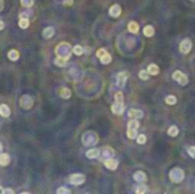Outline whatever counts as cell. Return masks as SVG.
<instances>
[{
    "label": "cell",
    "mask_w": 195,
    "mask_h": 194,
    "mask_svg": "<svg viewBox=\"0 0 195 194\" xmlns=\"http://www.w3.org/2000/svg\"><path fill=\"white\" fill-rule=\"evenodd\" d=\"M2 191H4V189H2V187L0 186V193H2Z\"/></svg>",
    "instance_id": "43"
},
{
    "label": "cell",
    "mask_w": 195,
    "mask_h": 194,
    "mask_svg": "<svg viewBox=\"0 0 195 194\" xmlns=\"http://www.w3.org/2000/svg\"><path fill=\"white\" fill-rule=\"evenodd\" d=\"M72 47L70 45L69 42H61L59 45H57L56 49H55V53L58 57H64V58H68L69 59L71 54H72Z\"/></svg>",
    "instance_id": "1"
},
{
    "label": "cell",
    "mask_w": 195,
    "mask_h": 194,
    "mask_svg": "<svg viewBox=\"0 0 195 194\" xmlns=\"http://www.w3.org/2000/svg\"><path fill=\"white\" fill-rule=\"evenodd\" d=\"M2 152V145H1V143H0V153Z\"/></svg>",
    "instance_id": "42"
},
{
    "label": "cell",
    "mask_w": 195,
    "mask_h": 194,
    "mask_svg": "<svg viewBox=\"0 0 195 194\" xmlns=\"http://www.w3.org/2000/svg\"><path fill=\"white\" fill-rule=\"evenodd\" d=\"M0 115L4 118H8L10 115V108H8V105H6V104L0 105Z\"/></svg>",
    "instance_id": "15"
},
{
    "label": "cell",
    "mask_w": 195,
    "mask_h": 194,
    "mask_svg": "<svg viewBox=\"0 0 195 194\" xmlns=\"http://www.w3.org/2000/svg\"><path fill=\"white\" fill-rule=\"evenodd\" d=\"M178 132H179V130H178V128L176 127V126H171V127L168 129V135H170L171 137L177 136Z\"/></svg>",
    "instance_id": "27"
},
{
    "label": "cell",
    "mask_w": 195,
    "mask_h": 194,
    "mask_svg": "<svg viewBox=\"0 0 195 194\" xmlns=\"http://www.w3.org/2000/svg\"><path fill=\"white\" fill-rule=\"evenodd\" d=\"M33 98L30 96V95H23V96L20 98V106L24 110H30V108L33 106Z\"/></svg>",
    "instance_id": "4"
},
{
    "label": "cell",
    "mask_w": 195,
    "mask_h": 194,
    "mask_svg": "<svg viewBox=\"0 0 195 194\" xmlns=\"http://www.w3.org/2000/svg\"><path fill=\"white\" fill-rule=\"evenodd\" d=\"M73 4V0H65L64 1V6H71Z\"/></svg>",
    "instance_id": "39"
},
{
    "label": "cell",
    "mask_w": 195,
    "mask_h": 194,
    "mask_svg": "<svg viewBox=\"0 0 195 194\" xmlns=\"http://www.w3.org/2000/svg\"><path fill=\"white\" fill-rule=\"evenodd\" d=\"M104 165H105V167H106L107 169H110V170H115V169L118 168V165H119V162H118V160L109 158V159H105Z\"/></svg>",
    "instance_id": "8"
},
{
    "label": "cell",
    "mask_w": 195,
    "mask_h": 194,
    "mask_svg": "<svg viewBox=\"0 0 195 194\" xmlns=\"http://www.w3.org/2000/svg\"><path fill=\"white\" fill-rule=\"evenodd\" d=\"M34 4V0H21V5L25 8H31Z\"/></svg>",
    "instance_id": "29"
},
{
    "label": "cell",
    "mask_w": 195,
    "mask_h": 194,
    "mask_svg": "<svg viewBox=\"0 0 195 194\" xmlns=\"http://www.w3.org/2000/svg\"><path fill=\"white\" fill-rule=\"evenodd\" d=\"M99 154H100V151L98 148H90L89 151L86 152V156L88 159H96L99 156Z\"/></svg>",
    "instance_id": "14"
},
{
    "label": "cell",
    "mask_w": 195,
    "mask_h": 194,
    "mask_svg": "<svg viewBox=\"0 0 195 194\" xmlns=\"http://www.w3.org/2000/svg\"><path fill=\"white\" fill-rule=\"evenodd\" d=\"M147 192V186L145 184H140L139 186H137V189H136V193L138 194H143Z\"/></svg>",
    "instance_id": "31"
},
{
    "label": "cell",
    "mask_w": 195,
    "mask_h": 194,
    "mask_svg": "<svg viewBox=\"0 0 195 194\" xmlns=\"http://www.w3.org/2000/svg\"><path fill=\"white\" fill-rule=\"evenodd\" d=\"M111 110L114 114H122L124 111V104H123V102H115L112 105Z\"/></svg>",
    "instance_id": "10"
},
{
    "label": "cell",
    "mask_w": 195,
    "mask_h": 194,
    "mask_svg": "<svg viewBox=\"0 0 195 194\" xmlns=\"http://www.w3.org/2000/svg\"><path fill=\"white\" fill-rule=\"evenodd\" d=\"M172 79L176 80L178 83L182 86H186L188 83V78L186 77V74H184L183 72H180V71H178V70L172 73Z\"/></svg>",
    "instance_id": "5"
},
{
    "label": "cell",
    "mask_w": 195,
    "mask_h": 194,
    "mask_svg": "<svg viewBox=\"0 0 195 194\" xmlns=\"http://www.w3.org/2000/svg\"><path fill=\"white\" fill-rule=\"evenodd\" d=\"M69 179H70V183L72 185H81V184L85 183L86 177H85V175H82V174H73V175L70 176Z\"/></svg>",
    "instance_id": "6"
},
{
    "label": "cell",
    "mask_w": 195,
    "mask_h": 194,
    "mask_svg": "<svg viewBox=\"0 0 195 194\" xmlns=\"http://www.w3.org/2000/svg\"><path fill=\"white\" fill-rule=\"evenodd\" d=\"M110 15L112 17H119L121 14V7L120 5H118V4H115V5L111 6V8H110Z\"/></svg>",
    "instance_id": "12"
},
{
    "label": "cell",
    "mask_w": 195,
    "mask_h": 194,
    "mask_svg": "<svg viewBox=\"0 0 195 194\" xmlns=\"http://www.w3.org/2000/svg\"><path fill=\"white\" fill-rule=\"evenodd\" d=\"M127 136H128V138H130V139H135L137 137V130H135V129H128L127 130Z\"/></svg>",
    "instance_id": "30"
},
{
    "label": "cell",
    "mask_w": 195,
    "mask_h": 194,
    "mask_svg": "<svg viewBox=\"0 0 195 194\" xmlns=\"http://www.w3.org/2000/svg\"><path fill=\"white\" fill-rule=\"evenodd\" d=\"M143 33L145 37H153L154 35V28L152 25H146L143 30Z\"/></svg>",
    "instance_id": "22"
},
{
    "label": "cell",
    "mask_w": 195,
    "mask_h": 194,
    "mask_svg": "<svg viewBox=\"0 0 195 194\" xmlns=\"http://www.w3.org/2000/svg\"><path fill=\"white\" fill-rule=\"evenodd\" d=\"M166 104H169V105H175L176 103H177V98L176 96H173V95H169V96L166 97Z\"/></svg>",
    "instance_id": "26"
},
{
    "label": "cell",
    "mask_w": 195,
    "mask_h": 194,
    "mask_svg": "<svg viewBox=\"0 0 195 194\" xmlns=\"http://www.w3.org/2000/svg\"><path fill=\"white\" fill-rule=\"evenodd\" d=\"M73 53H74L75 55H78V56H80V55H82L83 54V48L81 47V46L76 45L73 47Z\"/></svg>",
    "instance_id": "32"
},
{
    "label": "cell",
    "mask_w": 195,
    "mask_h": 194,
    "mask_svg": "<svg viewBox=\"0 0 195 194\" xmlns=\"http://www.w3.org/2000/svg\"><path fill=\"white\" fill-rule=\"evenodd\" d=\"M159 66L156 65V64H149L148 66H147V72H148L151 75H156V74H159Z\"/></svg>",
    "instance_id": "20"
},
{
    "label": "cell",
    "mask_w": 195,
    "mask_h": 194,
    "mask_svg": "<svg viewBox=\"0 0 195 194\" xmlns=\"http://www.w3.org/2000/svg\"><path fill=\"white\" fill-rule=\"evenodd\" d=\"M98 141L97 134L95 131H86L83 135H82V143L85 146H92L95 145Z\"/></svg>",
    "instance_id": "2"
},
{
    "label": "cell",
    "mask_w": 195,
    "mask_h": 194,
    "mask_svg": "<svg viewBox=\"0 0 195 194\" xmlns=\"http://www.w3.org/2000/svg\"><path fill=\"white\" fill-rule=\"evenodd\" d=\"M71 95H72V92H71V90H70L69 88H66V87H63V88L59 90V96L62 97V98H64V99H69L70 97H71Z\"/></svg>",
    "instance_id": "18"
},
{
    "label": "cell",
    "mask_w": 195,
    "mask_h": 194,
    "mask_svg": "<svg viewBox=\"0 0 195 194\" xmlns=\"http://www.w3.org/2000/svg\"><path fill=\"white\" fill-rule=\"evenodd\" d=\"M134 179L138 183H145L147 180V176H146V174L144 172V171H136L135 174H134Z\"/></svg>",
    "instance_id": "11"
},
{
    "label": "cell",
    "mask_w": 195,
    "mask_h": 194,
    "mask_svg": "<svg viewBox=\"0 0 195 194\" xmlns=\"http://www.w3.org/2000/svg\"><path fill=\"white\" fill-rule=\"evenodd\" d=\"M4 28H5V23L2 22V21H0V31L4 30Z\"/></svg>",
    "instance_id": "40"
},
{
    "label": "cell",
    "mask_w": 195,
    "mask_h": 194,
    "mask_svg": "<svg viewBox=\"0 0 195 194\" xmlns=\"http://www.w3.org/2000/svg\"><path fill=\"white\" fill-rule=\"evenodd\" d=\"M9 162H10V158H9V155H8V154L0 153V165L6 167V165H9Z\"/></svg>",
    "instance_id": "16"
},
{
    "label": "cell",
    "mask_w": 195,
    "mask_h": 194,
    "mask_svg": "<svg viewBox=\"0 0 195 194\" xmlns=\"http://www.w3.org/2000/svg\"><path fill=\"white\" fill-rule=\"evenodd\" d=\"M128 115H129L130 119H139V118H143V111L131 108V110H129Z\"/></svg>",
    "instance_id": "13"
},
{
    "label": "cell",
    "mask_w": 195,
    "mask_h": 194,
    "mask_svg": "<svg viewBox=\"0 0 195 194\" xmlns=\"http://www.w3.org/2000/svg\"><path fill=\"white\" fill-rule=\"evenodd\" d=\"M149 77V73L147 72V70H142L140 72H139V78L142 80H147Z\"/></svg>",
    "instance_id": "33"
},
{
    "label": "cell",
    "mask_w": 195,
    "mask_h": 194,
    "mask_svg": "<svg viewBox=\"0 0 195 194\" xmlns=\"http://www.w3.org/2000/svg\"><path fill=\"white\" fill-rule=\"evenodd\" d=\"M111 61H112V57H111V55H110L109 53H106L105 55H103V56L100 57V62L103 63V64H109V63H111Z\"/></svg>",
    "instance_id": "28"
},
{
    "label": "cell",
    "mask_w": 195,
    "mask_h": 194,
    "mask_svg": "<svg viewBox=\"0 0 195 194\" xmlns=\"http://www.w3.org/2000/svg\"><path fill=\"white\" fill-rule=\"evenodd\" d=\"M2 193L4 194H14L15 193V191H13L12 188H5V189L2 191Z\"/></svg>",
    "instance_id": "38"
},
{
    "label": "cell",
    "mask_w": 195,
    "mask_h": 194,
    "mask_svg": "<svg viewBox=\"0 0 195 194\" xmlns=\"http://www.w3.org/2000/svg\"><path fill=\"white\" fill-rule=\"evenodd\" d=\"M106 54V50L105 49H103V48H100V49H98L97 53H96V55H97L98 58H100V57L103 56V55H105Z\"/></svg>",
    "instance_id": "37"
},
{
    "label": "cell",
    "mask_w": 195,
    "mask_h": 194,
    "mask_svg": "<svg viewBox=\"0 0 195 194\" xmlns=\"http://www.w3.org/2000/svg\"><path fill=\"white\" fill-rule=\"evenodd\" d=\"M137 143L138 144H145L146 143V136L140 134L139 136H137Z\"/></svg>",
    "instance_id": "34"
},
{
    "label": "cell",
    "mask_w": 195,
    "mask_h": 194,
    "mask_svg": "<svg viewBox=\"0 0 195 194\" xmlns=\"http://www.w3.org/2000/svg\"><path fill=\"white\" fill-rule=\"evenodd\" d=\"M55 64H56L57 66H59V68H63V66H65V65L68 64V58L57 56V58L55 59Z\"/></svg>",
    "instance_id": "23"
},
{
    "label": "cell",
    "mask_w": 195,
    "mask_h": 194,
    "mask_svg": "<svg viewBox=\"0 0 195 194\" xmlns=\"http://www.w3.org/2000/svg\"><path fill=\"white\" fill-rule=\"evenodd\" d=\"M184 177H185V174H184L183 169H180V168H173L169 174V178L172 183L183 182Z\"/></svg>",
    "instance_id": "3"
},
{
    "label": "cell",
    "mask_w": 195,
    "mask_h": 194,
    "mask_svg": "<svg viewBox=\"0 0 195 194\" xmlns=\"http://www.w3.org/2000/svg\"><path fill=\"white\" fill-rule=\"evenodd\" d=\"M4 9V0H0V11Z\"/></svg>",
    "instance_id": "41"
},
{
    "label": "cell",
    "mask_w": 195,
    "mask_h": 194,
    "mask_svg": "<svg viewBox=\"0 0 195 194\" xmlns=\"http://www.w3.org/2000/svg\"><path fill=\"white\" fill-rule=\"evenodd\" d=\"M138 128H139V122H138L137 119H132L128 123V129H135V130H137Z\"/></svg>",
    "instance_id": "25"
},
{
    "label": "cell",
    "mask_w": 195,
    "mask_h": 194,
    "mask_svg": "<svg viewBox=\"0 0 195 194\" xmlns=\"http://www.w3.org/2000/svg\"><path fill=\"white\" fill-rule=\"evenodd\" d=\"M128 30H129L131 33H137L138 30H139V25H138V23L135 22V21L129 22V24H128Z\"/></svg>",
    "instance_id": "21"
},
{
    "label": "cell",
    "mask_w": 195,
    "mask_h": 194,
    "mask_svg": "<svg viewBox=\"0 0 195 194\" xmlns=\"http://www.w3.org/2000/svg\"><path fill=\"white\" fill-rule=\"evenodd\" d=\"M57 193L58 194H69V193H71V191L68 189L66 187H59L57 189Z\"/></svg>",
    "instance_id": "35"
},
{
    "label": "cell",
    "mask_w": 195,
    "mask_h": 194,
    "mask_svg": "<svg viewBox=\"0 0 195 194\" xmlns=\"http://www.w3.org/2000/svg\"><path fill=\"white\" fill-rule=\"evenodd\" d=\"M188 154L193 158V159H195V146H190V147H188Z\"/></svg>",
    "instance_id": "36"
},
{
    "label": "cell",
    "mask_w": 195,
    "mask_h": 194,
    "mask_svg": "<svg viewBox=\"0 0 195 194\" xmlns=\"http://www.w3.org/2000/svg\"><path fill=\"white\" fill-rule=\"evenodd\" d=\"M8 58L13 61V62H15V61H17L18 58H20V51L16 50V49H12V50L8 51Z\"/></svg>",
    "instance_id": "19"
},
{
    "label": "cell",
    "mask_w": 195,
    "mask_h": 194,
    "mask_svg": "<svg viewBox=\"0 0 195 194\" xmlns=\"http://www.w3.org/2000/svg\"><path fill=\"white\" fill-rule=\"evenodd\" d=\"M190 49H192V41H190V39H188V38L184 39L180 42V45H179V50H180V53L188 54L189 51H190Z\"/></svg>",
    "instance_id": "7"
},
{
    "label": "cell",
    "mask_w": 195,
    "mask_h": 194,
    "mask_svg": "<svg viewBox=\"0 0 195 194\" xmlns=\"http://www.w3.org/2000/svg\"><path fill=\"white\" fill-rule=\"evenodd\" d=\"M54 33H55V30L52 26H48V28H46L42 31V35H44L45 39H50L52 35H54Z\"/></svg>",
    "instance_id": "17"
},
{
    "label": "cell",
    "mask_w": 195,
    "mask_h": 194,
    "mask_svg": "<svg viewBox=\"0 0 195 194\" xmlns=\"http://www.w3.org/2000/svg\"><path fill=\"white\" fill-rule=\"evenodd\" d=\"M18 25H20V28L21 29H28L30 25L29 20L25 18V17H22V18L20 20V22H18Z\"/></svg>",
    "instance_id": "24"
},
{
    "label": "cell",
    "mask_w": 195,
    "mask_h": 194,
    "mask_svg": "<svg viewBox=\"0 0 195 194\" xmlns=\"http://www.w3.org/2000/svg\"><path fill=\"white\" fill-rule=\"evenodd\" d=\"M127 78H128V73L127 72H120V73H118L116 75V83L118 86L122 88V87H124L127 82Z\"/></svg>",
    "instance_id": "9"
}]
</instances>
